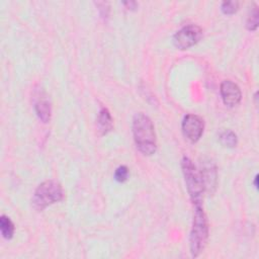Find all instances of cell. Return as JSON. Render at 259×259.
<instances>
[{"label": "cell", "mask_w": 259, "mask_h": 259, "mask_svg": "<svg viewBox=\"0 0 259 259\" xmlns=\"http://www.w3.org/2000/svg\"><path fill=\"white\" fill-rule=\"evenodd\" d=\"M181 168L192 203L196 205H201L202 196L205 192L202 177L199 169L193 164V162L188 157H183L181 161Z\"/></svg>", "instance_id": "obj_3"}, {"label": "cell", "mask_w": 259, "mask_h": 259, "mask_svg": "<svg viewBox=\"0 0 259 259\" xmlns=\"http://www.w3.org/2000/svg\"><path fill=\"white\" fill-rule=\"evenodd\" d=\"M128 177V168L124 165H121L116 168L114 172V179L118 182H124Z\"/></svg>", "instance_id": "obj_15"}, {"label": "cell", "mask_w": 259, "mask_h": 259, "mask_svg": "<svg viewBox=\"0 0 259 259\" xmlns=\"http://www.w3.org/2000/svg\"><path fill=\"white\" fill-rule=\"evenodd\" d=\"M113 121L109 110L105 107H102L97 116V128L101 135H106L112 130Z\"/></svg>", "instance_id": "obj_10"}, {"label": "cell", "mask_w": 259, "mask_h": 259, "mask_svg": "<svg viewBox=\"0 0 259 259\" xmlns=\"http://www.w3.org/2000/svg\"><path fill=\"white\" fill-rule=\"evenodd\" d=\"M34 110L38 118L47 123L51 120L52 116V107L48 98L44 95L42 92H38V96L34 101Z\"/></svg>", "instance_id": "obj_9"}, {"label": "cell", "mask_w": 259, "mask_h": 259, "mask_svg": "<svg viewBox=\"0 0 259 259\" xmlns=\"http://www.w3.org/2000/svg\"><path fill=\"white\" fill-rule=\"evenodd\" d=\"M222 11L225 14L231 15L238 11L239 9V2L238 1H224L222 3Z\"/></svg>", "instance_id": "obj_14"}, {"label": "cell", "mask_w": 259, "mask_h": 259, "mask_svg": "<svg viewBox=\"0 0 259 259\" xmlns=\"http://www.w3.org/2000/svg\"><path fill=\"white\" fill-rule=\"evenodd\" d=\"M258 16H259V12H258V7L256 5H254L251 9L250 12L248 14L247 17V22H246V26L249 30H256L258 27Z\"/></svg>", "instance_id": "obj_13"}, {"label": "cell", "mask_w": 259, "mask_h": 259, "mask_svg": "<svg viewBox=\"0 0 259 259\" xmlns=\"http://www.w3.org/2000/svg\"><path fill=\"white\" fill-rule=\"evenodd\" d=\"M204 190L208 192H213L217 185V168L211 161H204L201 165V169H199Z\"/></svg>", "instance_id": "obj_8"}, {"label": "cell", "mask_w": 259, "mask_h": 259, "mask_svg": "<svg viewBox=\"0 0 259 259\" xmlns=\"http://www.w3.org/2000/svg\"><path fill=\"white\" fill-rule=\"evenodd\" d=\"M202 36V29L196 24H189L178 30L174 37L173 42L177 49L187 50L197 44Z\"/></svg>", "instance_id": "obj_5"}, {"label": "cell", "mask_w": 259, "mask_h": 259, "mask_svg": "<svg viewBox=\"0 0 259 259\" xmlns=\"http://www.w3.org/2000/svg\"><path fill=\"white\" fill-rule=\"evenodd\" d=\"M220 141L225 147H228V148H235L238 144L237 135L230 130H226L223 133H221Z\"/></svg>", "instance_id": "obj_12"}, {"label": "cell", "mask_w": 259, "mask_h": 259, "mask_svg": "<svg viewBox=\"0 0 259 259\" xmlns=\"http://www.w3.org/2000/svg\"><path fill=\"white\" fill-rule=\"evenodd\" d=\"M204 130V121L202 117L197 114H187L184 116L182 120V132L185 138H187L190 142H197Z\"/></svg>", "instance_id": "obj_6"}, {"label": "cell", "mask_w": 259, "mask_h": 259, "mask_svg": "<svg viewBox=\"0 0 259 259\" xmlns=\"http://www.w3.org/2000/svg\"><path fill=\"white\" fill-rule=\"evenodd\" d=\"M133 134L137 148L146 156L153 155L157 150V138L151 118L138 112L133 118Z\"/></svg>", "instance_id": "obj_1"}, {"label": "cell", "mask_w": 259, "mask_h": 259, "mask_svg": "<svg viewBox=\"0 0 259 259\" xmlns=\"http://www.w3.org/2000/svg\"><path fill=\"white\" fill-rule=\"evenodd\" d=\"M123 4H124V5H127L128 9H130V8H131V9H134V8H136V6H137V3H136V2H134V1L123 2Z\"/></svg>", "instance_id": "obj_16"}, {"label": "cell", "mask_w": 259, "mask_h": 259, "mask_svg": "<svg viewBox=\"0 0 259 259\" xmlns=\"http://www.w3.org/2000/svg\"><path fill=\"white\" fill-rule=\"evenodd\" d=\"M0 231L6 240H10L14 235V224L7 215L0 217Z\"/></svg>", "instance_id": "obj_11"}, {"label": "cell", "mask_w": 259, "mask_h": 259, "mask_svg": "<svg viewBox=\"0 0 259 259\" xmlns=\"http://www.w3.org/2000/svg\"><path fill=\"white\" fill-rule=\"evenodd\" d=\"M221 96L224 103L229 107H234L241 102L242 92L240 87L231 80H225L221 84Z\"/></svg>", "instance_id": "obj_7"}, {"label": "cell", "mask_w": 259, "mask_h": 259, "mask_svg": "<svg viewBox=\"0 0 259 259\" xmlns=\"http://www.w3.org/2000/svg\"><path fill=\"white\" fill-rule=\"evenodd\" d=\"M64 189L62 185L53 179L46 180L35 189L31 202L36 210H42L51 204L64 199Z\"/></svg>", "instance_id": "obj_4"}, {"label": "cell", "mask_w": 259, "mask_h": 259, "mask_svg": "<svg viewBox=\"0 0 259 259\" xmlns=\"http://www.w3.org/2000/svg\"><path fill=\"white\" fill-rule=\"evenodd\" d=\"M208 221L202 206L196 205L189 236V247L192 257H197L204 250L208 239Z\"/></svg>", "instance_id": "obj_2"}]
</instances>
